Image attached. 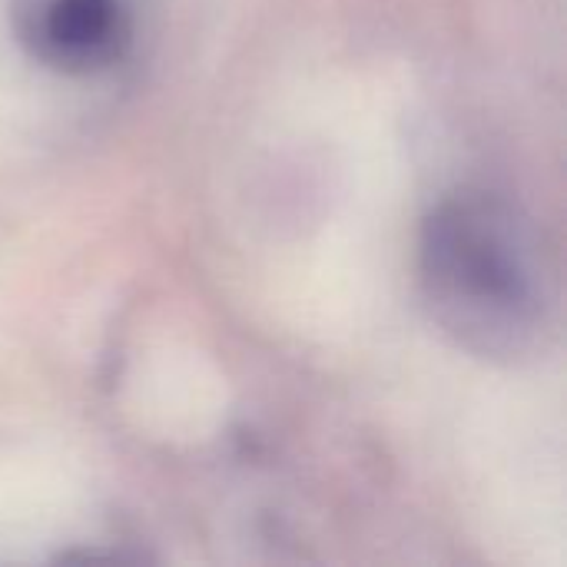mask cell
Listing matches in <instances>:
<instances>
[{
    "mask_svg": "<svg viewBox=\"0 0 567 567\" xmlns=\"http://www.w3.org/2000/svg\"><path fill=\"white\" fill-rule=\"evenodd\" d=\"M419 282L435 326L482 359L532 355L551 322L542 243L495 193L458 189L425 216Z\"/></svg>",
    "mask_w": 567,
    "mask_h": 567,
    "instance_id": "cell-1",
    "label": "cell"
},
{
    "mask_svg": "<svg viewBox=\"0 0 567 567\" xmlns=\"http://www.w3.org/2000/svg\"><path fill=\"white\" fill-rule=\"evenodd\" d=\"M20 43L60 73H100L133 40L130 0H13Z\"/></svg>",
    "mask_w": 567,
    "mask_h": 567,
    "instance_id": "cell-2",
    "label": "cell"
}]
</instances>
